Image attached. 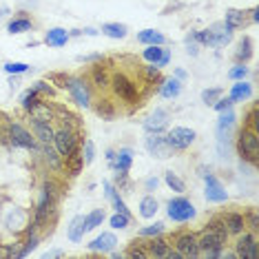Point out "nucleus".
Returning a JSON list of instances; mask_svg holds the SVG:
<instances>
[{
  "mask_svg": "<svg viewBox=\"0 0 259 259\" xmlns=\"http://www.w3.org/2000/svg\"><path fill=\"white\" fill-rule=\"evenodd\" d=\"M226 237H228V232H226L224 224H222V217H220V220H213L208 224V228H206L198 237L200 255H204V257H220L222 248H224V244H226Z\"/></svg>",
  "mask_w": 259,
  "mask_h": 259,
  "instance_id": "obj_1",
  "label": "nucleus"
},
{
  "mask_svg": "<svg viewBox=\"0 0 259 259\" xmlns=\"http://www.w3.org/2000/svg\"><path fill=\"white\" fill-rule=\"evenodd\" d=\"M195 40L204 46H215V49H220V46H226L232 40V29L226 27L224 22H215L204 31H195Z\"/></svg>",
  "mask_w": 259,
  "mask_h": 259,
  "instance_id": "obj_2",
  "label": "nucleus"
},
{
  "mask_svg": "<svg viewBox=\"0 0 259 259\" xmlns=\"http://www.w3.org/2000/svg\"><path fill=\"white\" fill-rule=\"evenodd\" d=\"M237 153L244 162L255 164L259 160V133L250 126H244L237 138Z\"/></svg>",
  "mask_w": 259,
  "mask_h": 259,
  "instance_id": "obj_3",
  "label": "nucleus"
},
{
  "mask_svg": "<svg viewBox=\"0 0 259 259\" xmlns=\"http://www.w3.org/2000/svg\"><path fill=\"white\" fill-rule=\"evenodd\" d=\"M195 206L190 204L186 198H175V200H170L168 202V206H166V215H168V220H173V222H178V224H184V222H190L195 217Z\"/></svg>",
  "mask_w": 259,
  "mask_h": 259,
  "instance_id": "obj_4",
  "label": "nucleus"
},
{
  "mask_svg": "<svg viewBox=\"0 0 259 259\" xmlns=\"http://www.w3.org/2000/svg\"><path fill=\"white\" fill-rule=\"evenodd\" d=\"M56 146V151L60 153V158H69L71 153L78 148V140H76V133L71 131V128L62 126L58 131H54V142H51Z\"/></svg>",
  "mask_w": 259,
  "mask_h": 259,
  "instance_id": "obj_5",
  "label": "nucleus"
},
{
  "mask_svg": "<svg viewBox=\"0 0 259 259\" xmlns=\"http://www.w3.org/2000/svg\"><path fill=\"white\" fill-rule=\"evenodd\" d=\"M164 138H166V142L170 144L173 151H184V148H188L190 144L195 142L198 136H195V131L188 126H173Z\"/></svg>",
  "mask_w": 259,
  "mask_h": 259,
  "instance_id": "obj_6",
  "label": "nucleus"
},
{
  "mask_svg": "<svg viewBox=\"0 0 259 259\" xmlns=\"http://www.w3.org/2000/svg\"><path fill=\"white\" fill-rule=\"evenodd\" d=\"M64 89L69 91L71 100L76 102L78 106H91V93H89V86L82 78H66V84Z\"/></svg>",
  "mask_w": 259,
  "mask_h": 259,
  "instance_id": "obj_7",
  "label": "nucleus"
},
{
  "mask_svg": "<svg viewBox=\"0 0 259 259\" xmlns=\"http://www.w3.org/2000/svg\"><path fill=\"white\" fill-rule=\"evenodd\" d=\"M144 146H146L148 153L155 155V158H160V160H166V158L173 155V148H170V144L166 142V138H164L162 133H146Z\"/></svg>",
  "mask_w": 259,
  "mask_h": 259,
  "instance_id": "obj_8",
  "label": "nucleus"
},
{
  "mask_svg": "<svg viewBox=\"0 0 259 259\" xmlns=\"http://www.w3.org/2000/svg\"><path fill=\"white\" fill-rule=\"evenodd\" d=\"M111 86H113V91H116V96L120 98V100L128 102V104H133V102H138V89H136V84H133V82L128 80V78L124 76V74L113 76Z\"/></svg>",
  "mask_w": 259,
  "mask_h": 259,
  "instance_id": "obj_9",
  "label": "nucleus"
},
{
  "mask_svg": "<svg viewBox=\"0 0 259 259\" xmlns=\"http://www.w3.org/2000/svg\"><path fill=\"white\" fill-rule=\"evenodd\" d=\"M235 255H237V259H257L259 257V244H257L255 232H244V235L240 237Z\"/></svg>",
  "mask_w": 259,
  "mask_h": 259,
  "instance_id": "obj_10",
  "label": "nucleus"
},
{
  "mask_svg": "<svg viewBox=\"0 0 259 259\" xmlns=\"http://www.w3.org/2000/svg\"><path fill=\"white\" fill-rule=\"evenodd\" d=\"M173 246L182 257H198L200 255L198 235H193V232H182V235H178Z\"/></svg>",
  "mask_w": 259,
  "mask_h": 259,
  "instance_id": "obj_11",
  "label": "nucleus"
},
{
  "mask_svg": "<svg viewBox=\"0 0 259 259\" xmlns=\"http://www.w3.org/2000/svg\"><path fill=\"white\" fill-rule=\"evenodd\" d=\"M204 182H206V200L208 202H213V204H222V202L228 200V193H226V188L222 186V182L215 178V175L206 173Z\"/></svg>",
  "mask_w": 259,
  "mask_h": 259,
  "instance_id": "obj_12",
  "label": "nucleus"
},
{
  "mask_svg": "<svg viewBox=\"0 0 259 259\" xmlns=\"http://www.w3.org/2000/svg\"><path fill=\"white\" fill-rule=\"evenodd\" d=\"M9 140H12L14 146H22V148H36V140L31 138V133L22 124L12 122L9 124Z\"/></svg>",
  "mask_w": 259,
  "mask_h": 259,
  "instance_id": "obj_13",
  "label": "nucleus"
},
{
  "mask_svg": "<svg viewBox=\"0 0 259 259\" xmlns=\"http://www.w3.org/2000/svg\"><path fill=\"white\" fill-rule=\"evenodd\" d=\"M166 126H168V111H164V108H155L144 120V131L146 133H162Z\"/></svg>",
  "mask_w": 259,
  "mask_h": 259,
  "instance_id": "obj_14",
  "label": "nucleus"
},
{
  "mask_svg": "<svg viewBox=\"0 0 259 259\" xmlns=\"http://www.w3.org/2000/svg\"><path fill=\"white\" fill-rule=\"evenodd\" d=\"M116 246H118V237L113 232H102V235H98L89 244V250L91 252H111Z\"/></svg>",
  "mask_w": 259,
  "mask_h": 259,
  "instance_id": "obj_15",
  "label": "nucleus"
},
{
  "mask_svg": "<svg viewBox=\"0 0 259 259\" xmlns=\"http://www.w3.org/2000/svg\"><path fill=\"white\" fill-rule=\"evenodd\" d=\"M237 122V116L232 108L220 111V120H217V138H230V131Z\"/></svg>",
  "mask_w": 259,
  "mask_h": 259,
  "instance_id": "obj_16",
  "label": "nucleus"
},
{
  "mask_svg": "<svg viewBox=\"0 0 259 259\" xmlns=\"http://www.w3.org/2000/svg\"><path fill=\"white\" fill-rule=\"evenodd\" d=\"M222 224H224V228L228 235H240V232H244V215L240 213H226L224 217H222Z\"/></svg>",
  "mask_w": 259,
  "mask_h": 259,
  "instance_id": "obj_17",
  "label": "nucleus"
},
{
  "mask_svg": "<svg viewBox=\"0 0 259 259\" xmlns=\"http://www.w3.org/2000/svg\"><path fill=\"white\" fill-rule=\"evenodd\" d=\"M31 126H34L36 138H38L42 144H51V142H54V128H51V122L34 120V118H31Z\"/></svg>",
  "mask_w": 259,
  "mask_h": 259,
  "instance_id": "obj_18",
  "label": "nucleus"
},
{
  "mask_svg": "<svg viewBox=\"0 0 259 259\" xmlns=\"http://www.w3.org/2000/svg\"><path fill=\"white\" fill-rule=\"evenodd\" d=\"M250 96H252V86L248 84L246 80H235V84L230 86V96L228 98L232 102H244Z\"/></svg>",
  "mask_w": 259,
  "mask_h": 259,
  "instance_id": "obj_19",
  "label": "nucleus"
},
{
  "mask_svg": "<svg viewBox=\"0 0 259 259\" xmlns=\"http://www.w3.org/2000/svg\"><path fill=\"white\" fill-rule=\"evenodd\" d=\"M180 93H182V80H178V78H168V80H164V84L160 86V96H162L164 100H175Z\"/></svg>",
  "mask_w": 259,
  "mask_h": 259,
  "instance_id": "obj_20",
  "label": "nucleus"
},
{
  "mask_svg": "<svg viewBox=\"0 0 259 259\" xmlns=\"http://www.w3.org/2000/svg\"><path fill=\"white\" fill-rule=\"evenodd\" d=\"M29 116L34 118V120H44V122H51L56 118V111L54 108H51L49 104H46V102H36L34 106L29 108Z\"/></svg>",
  "mask_w": 259,
  "mask_h": 259,
  "instance_id": "obj_21",
  "label": "nucleus"
},
{
  "mask_svg": "<svg viewBox=\"0 0 259 259\" xmlns=\"http://www.w3.org/2000/svg\"><path fill=\"white\" fill-rule=\"evenodd\" d=\"M66 40H69V34H66V29L62 27H56V29H49L44 36V42L49 46H54V49H58V46H64Z\"/></svg>",
  "mask_w": 259,
  "mask_h": 259,
  "instance_id": "obj_22",
  "label": "nucleus"
},
{
  "mask_svg": "<svg viewBox=\"0 0 259 259\" xmlns=\"http://www.w3.org/2000/svg\"><path fill=\"white\" fill-rule=\"evenodd\" d=\"M7 226L12 230H16V232L24 230L27 228V213H24L22 208H14L12 213L7 215Z\"/></svg>",
  "mask_w": 259,
  "mask_h": 259,
  "instance_id": "obj_23",
  "label": "nucleus"
},
{
  "mask_svg": "<svg viewBox=\"0 0 259 259\" xmlns=\"http://www.w3.org/2000/svg\"><path fill=\"white\" fill-rule=\"evenodd\" d=\"M146 250H148V257H168L170 244H168V242H164L162 237L158 235L153 242H148V244H146Z\"/></svg>",
  "mask_w": 259,
  "mask_h": 259,
  "instance_id": "obj_24",
  "label": "nucleus"
},
{
  "mask_svg": "<svg viewBox=\"0 0 259 259\" xmlns=\"http://www.w3.org/2000/svg\"><path fill=\"white\" fill-rule=\"evenodd\" d=\"M131 164H133V151H131V148H120V153H116V164H113V170L128 173Z\"/></svg>",
  "mask_w": 259,
  "mask_h": 259,
  "instance_id": "obj_25",
  "label": "nucleus"
},
{
  "mask_svg": "<svg viewBox=\"0 0 259 259\" xmlns=\"http://www.w3.org/2000/svg\"><path fill=\"white\" fill-rule=\"evenodd\" d=\"M84 217L82 215H78L71 220V224H69V230H66V237H69L71 242H82V237H84Z\"/></svg>",
  "mask_w": 259,
  "mask_h": 259,
  "instance_id": "obj_26",
  "label": "nucleus"
},
{
  "mask_svg": "<svg viewBox=\"0 0 259 259\" xmlns=\"http://www.w3.org/2000/svg\"><path fill=\"white\" fill-rule=\"evenodd\" d=\"M158 210H160V204H158V200H155L153 195H146V198L140 200V215H142L144 220H151V217H155Z\"/></svg>",
  "mask_w": 259,
  "mask_h": 259,
  "instance_id": "obj_27",
  "label": "nucleus"
},
{
  "mask_svg": "<svg viewBox=\"0 0 259 259\" xmlns=\"http://www.w3.org/2000/svg\"><path fill=\"white\" fill-rule=\"evenodd\" d=\"M224 24L230 27L232 31L242 29L246 24V14L240 12V9H228V12H226V18H224Z\"/></svg>",
  "mask_w": 259,
  "mask_h": 259,
  "instance_id": "obj_28",
  "label": "nucleus"
},
{
  "mask_svg": "<svg viewBox=\"0 0 259 259\" xmlns=\"http://www.w3.org/2000/svg\"><path fill=\"white\" fill-rule=\"evenodd\" d=\"M138 42H142V44H164L166 38H164V34H160V31H155V29H144V31L138 34Z\"/></svg>",
  "mask_w": 259,
  "mask_h": 259,
  "instance_id": "obj_29",
  "label": "nucleus"
},
{
  "mask_svg": "<svg viewBox=\"0 0 259 259\" xmlns=\"http://www.w3.org/2000/svg\"><path fill=\"white\" fill-rule=\"evenodd\" d=\"M42 158H44V162L49 164V168L60 170L62 162H60V153L56 151V146H51V144H42Z\"/></svg>",
  "mask_w": 259,
  "mask_h": 259,
  "instance_id": "obj_30",
  "label": "nucleus"
},
{
  "mask_svg": "<svg viewBox=\"0 0 259 259\" xmlns=\"http://www.w3.org/2000/svg\"><path fill=\"white\" fill-rule=\"evenodd\" d=\"M126 24H120V22H104L102 24V34L108 36V38H113V40H120L126 36Z\"/></svg>",
  "mask_w": 259,
  "mask_h": 259,
  "instance_id": "obj_31",
  "label": "nucleus"
},
{
  "mask_svg": "<svg viewBox=\"0 0 259 259\" xmlns=\"http://www.w3.org/2000/svg\"><path fill=\"white\" fill-rule=\"evenodd\" d=\"M82 166H84V160H82V153L76 148V151L66 158V170H69V175H80Z\"/></svg>",
  "mask_w": 259,
  "mask_h": 259,
  "instance_id": "obj_32",
  "label": "nucleus"
},
{
  "mask_svg": "<svg viewBox=\"0 0 259 259\" xmlns=\"http://www.w3.org/2000/svg\"><path fill=\"white\" fill-rule=\"evenodd\" d=\"M104 208H96L93 213H89L84 217V230L89 232V230H96L98 226H102V222H104Z\"/></svg>",
  "mask_w": 259,
  "mask_h": 259,
  "instance_id": "obj_33",
  "label": "nucleus"
},
{
  "mask_svg": "<svg viewBox=\"0 0 259 259\" xmlns=\"http://www.w3.org/2000/svg\"><path fill=\"white\" fill-rule=\"evenodd\" d=\"M34 24H31L29 18H24V16H20V18H14L12 22L7 24V31L9 34H22V31H29Z\"/></svg>",
  "mask_w": 259,
  "mask_h": 259,
  "instance_id": "obj_34",
  "label": "nucleus"
},
{
  "mask_svg": "<svg viewBox=\"0 0 259 259\" xmlns=\"http://www.w3.org/2000/svg\"><path fill=\"white\" fill-rule=\"evenodd\" d=\"M162 54H164L162 44H146V49H144L142 58L146 60V62H151V64H155V62L162 58Z\"/></svg>",
  "mask_w": 259,
  "mask_h": 259,
  "instance_id": "obj_35",
  "label": "nucleus"
},
{
  "mask_svg": "<svg viewBox=\"0 0 259 259\" xmlns=\"http://www.w3.org/2000/svg\"><path fill=\"white\" fill-rule=\"evenodd\" d=\"M250 56H252V42H250V38H242L240 49H237L235 58L240 60V62H246L248 58H250Z\"/></svg>",
  "mask_w": 259,
  "mask_h": 259,
  "instance_id": "obj_36",
  "label": "nucleus"
},
{
  "mask_svg": "<svg viewBox=\"0 0 259 259\" xmlns=\"http://www.w3.org/2000/svg\"><path fill=\"white\" fill-rule=\"evenodd\" d=\"M222 96H224V89H222V86H215V89H206V91H202V102H204V104H210V106H213Z\"/></svg>",
  "mask_w": 259,
  "mask_h": 259,
  "instance_id": "obj_37",
  "label": "nucleus"
},
{
  "mask_svg": "<svg viewBox=\"0 0 259 259\" xmlns=\"http://www.w3.org/2000/svg\"><path fill=\"white\" fill-rule=\"evenodd\" d=\"M164 232V224L162 222H155L151 226H144V228L138 230V237H158Z\"/></svg>",
  "mask_w": 259,
  "mask_h": 259,
  "instance_id": "obj_38",
  "label": "nucleus"
},
{
  "mask_svg": "<svg viewBox=\"0 0 259 259\" xmlns=\"http://www.w3.org/2000/svg\"><path fill=\"white\" fill-rule=\"evenodd\" d=\"M164 180H166V184H168L170 188L175 190V193H184V188H186V186H184L182 180H180L178 175L173 173V170H166V175H164Z\"/></svg>",
  "mask_w": 259,
  "mask_h": 259,
  "instance_id": "obj_39",
  "label": "nucleus"
},
{
  "mask_svg": "<svg viewBox=\"0 0 259 259\" xmlns=\"http://www.w3.org/2000/svg\"><path fill=\"white\" fill-rule=\"evenodd\" d=\"M128 222H131V215H124V213H118V210H116V215L108 220V224H111V228L122 230V228H126V226H128Z\"/></svg>",
  "mask_w": 259,
  "mask_h": 259,
  "instance_id": "obj_40",
  "label": "nucleus"
},
{
  "mask_svg": "<svg viewBox=\"0 0 259 259\" xmlns=\"http://www.w3.org/2000/svg\"><path fill=\"white\" fill-rule=\"evenodd\" d=\"M4 71L12 76H20V74H27L29 64L27 62H7V64H4Z\"/></svg>",
  "mask_w": 259,
  "mask_h": 259,
  "instance_id": "obj_41",
  "label": "nucleus"
},
{
  "mask_svg": "<svg viewBox=\"0 0 259 259\" xmlns=\"http://www.w3.org/2000/svg\"><path fill=\"white\" fill-rule=\"evenodd\" d=\"M38 102V93H36L34 89H29V91H24L22 93V98H20V104H22V108L24 111H29L31 106Z\"/></svg>",
  "mask_w": 259,
  "mask_h": 259,
  "instance_id": "obj_42",
  "label": "nucleus"
},
{
  "mask_svg": "<svg viewBox=\"0 0 259 259\" xmlns=\"http://www.w3.org/2000/svg\"><path fill=\"white\" fill-rule=\"evenodd\" d=\"M126 257H133V259H146L148 257V250H146V244H133L131 250L126 252Z\"/></svg>",
  "mask_w": 259,
  "mask_h": 259,
  "instance_id": "obj_43",
  "label": "nucleus"
},
{
  "mask_svg": "<svg viewBox=\"0 0 259 259\" xmlns=\"http://www.w3.org/2000/svg\"><path fill=\"white\" fill-rule=\"evenodd\" d=\"M82 160H84L86 166H89L93 160H96V144H93L91 140H86V142H84V148H82Z\"/></svg>",
  "mask_w": 259,
  "mask_h": 259,
  "instance_id": "obj_44",
  "label": "nucleus"
},
{
  "mask_svg": "<svg viewBox=\"0 0 259 259\" xmlns=\"http://www.w3.org/2000/svg\"><path fill=\"white\" fill-rule=\"evenodd\" d=\"M246 74H248V66L244 64V62H240V64L232 66V69L228 71V78L230 80H244Z\"/></svg>",
  "mask_w": 259,
  "mask_h": 259,
  "instance_id": "obj_45",
  "label": "nucleus"
},
{
  "mask_svg": "<svg viewBox=\"0 0 259 259\" xmlns=\"http://www.w3.org/2000/svg\"><path fill=\"white\" fill-rule=\"evenodd\" d=\"M36 246H38V235H31L29 240L24 242V248H22V250H18V252H16V257H27L29 252L36 248Z\"/></svg>",
  "mask_w": 259,
  "mask_h": 259,
  "instance_id": "obj_46",
  "label": "nucleus"
},
{
  "mask_svg": "<svg viewBox=\"0 0 259 259\" xmlns=\"http://www.w3.org/2000/svg\"><path fill=\"white\" fill-rule=\"evenodd\" d=\"M186 51H188V56H198L200 54V42L195 40V34L186 36Z\"/></svg>",
  "mask_w": 259,
  "mask_h": 259,
  "instance_id": "obj_47",
  "label": "nucleus"
},
{
  "mask_svg": "<svg viewBox=\"0 0 259 259\" xmlns=\"http://www.w3.org/2000/svg\"><path fill=\"white\" fill-rule=\"evenodd\" d=\"M93 82H96L98 86H106L108 84V80H106V74L104 71H102V66H96V69H93Z\"/></svg>",
  "mask_w": 259,
  "mask_h": 259,
  "instance_id": "obj_48",
  "label": "nucleus"
},
{
  "mask_svg": "<svg viewBox=\"0 0 259 259\" xmlns=\"http://www.w3.org/2000/svg\"><path fill=\"white\" fill-rule=\"evenodd\" d=\"M96 111L100 113V116H104L106 120H111V118H113V106L108 104V100H104V102H102V104H98Z\"/></svg>",
  "mask_w": 259,
  "mask_h": 259,
  "instance_id": "obj_49",
  "label": "nucleus"
},
{
  "mask_svg": "<svg viewBox=\"0 0 259 259\" xmlns=\"http://www.w3.org/2000/svg\"><path fill=\"white\" fill-rule=\"evenodd\" d=\"M246 226H250V230H257L259 228V220H257V210H248V215L244 217Z\"/></svg>",
  "mask_w": 259,
  "mask_h": 259,
  "instance_id": "obj_50",
  "label": "nucleus"
},
{
  "mask_svg": "<svg viewBox=\"0 0 259 259\" xmlns=\"http://www.w3.org/2000/svg\"><path fill=\"white\" fill-rule=\"evenodd\" d=\"M232 104H235V102H232L230 98H220V100H217L215 104H213V108H215L217 113H220V111H226V108H230Z\"/></svg>",
  "mask_w": 259,
  "mask_h": 259,
  "instance_id": "obj_51",
  "label": "nucleus"
},
{
  "mask_svg": "<svg viewBox=\"0 0 259 259\" xmlns=\"http://www.w3.org/2000/svg\"><path fill=\"white\" fill-rule=\"evenodd\" d=\"M36 93H44V96H54V86H49L46 82H36L34 86H31Z\"/></svg>",
  "mask_w": 259,
  "mask_h": 259,
  "instance_id": "obj_52",
  "label": "nucleus"
},
{
  "mask_svg": "<svg viewBox=\"0 0 259 259\" xmlns=\"http://www.w3.org/2000/svg\"><path fill=\"white\" fill-rule=\"evenodd\" d=\"M168 62H170V51H168V49H164L162 58L155 62V66H158V69H162V66H166V64H168Z\"/></svg>",
  "mask_w": 259,
  "mask_h": 259,
  "instance_id": "obj_53",
  "label": "nucleus"
},
{
  "mask_svg": "<svg viewBox=\"0 0 259 259\" xmlns=\"http://www.w3.org/2000/svg\"><path fill=\"white\" fill-rule=\"evenodd\" d=\"M158 186H160V180H158V178H148L146 182H144V188H146L148 193H151V190H155Z\"/></svg>",
  "mask_w": 259,
  "mask_h": 259,
  "instance_id": "obj_54",
  "label": "nucleus"
},
{
  "mask_svg": "<svg viewBox=\"0 0 259 259\" xmlns=\"http://www.w3.org/2000/svg\"><path fill=\"white\" fill-rule=\"evenodd\" d=\"M160 76V69H158V66H146V78H148V80H155V78H158Z\"/></svg>",
  "mask_w": 259,
  "mask_h": 259,
  "instance_id": "obj_55",
  "label": "nucleus"
},
{
  "mask_svg": "<svg viewBox=\"0 0 259 259\" xmlns=\"http://www.w3.org/2000/svg\"><path fill=\"white\" fill-rule=\"evenodd\" d=\"M44 257L46 259H49V257H64V250H46Z\"/></svg>",
  "mask_w": 259,
  "mask_h": 259,
  "instance_id": "obj_56",
  "label": "nucleus"
},
{
  "mask_svg": "<svg viewBox=\"0 0 259 259\" xmlns=\"http://www.w3.org/2000/svg\"><path fill=\"white\" fill-rule=\"evenodd\" d=\"M106 162L113 168V164H116V151H106Z\"/></svg>",
  "mask_w": 259,
  "mask_h": 259,
  "instance_id": "obj_57",
  "label": "nucleus"
},
{
  "mask_svg": "<svg viewBox=\"0 0 259 259\" xmlns=\"http://www.w3.org/2000/svg\"><path fill=\"white\" fill-rule=\"evenodd\" d=\"M175 78H178V80H184V78H186V71H184V69H175Z\"/></svg>",
  "mask_w": 259,
  "mask_h": 259,
  "instance_id": "obj_58",
  "label": "nucleus"
},
{
  "mask_svg": "<svg viewBox=\"0 0 259 259\" xmlns=\"http://www.w3.org/2000/svg\"><path fill=\"white\" fill-rule=\"evenodd\" d=\"M82 34H86V36H98V34H100V31H96V29L86 27V29H82Z\"/></svg>",
  "mask_w": 259,
  "mask_h": 259,
  "instance_id": "obj_59",
  "label": "nucleus"
},
{
  "mask_svg": "<svg viewBox=\"0 0 259 259\" xmlns=\"http://www.w3.org/2000/svg\"><path fill=\"white\" fill-rule=\"evenodd\" d=\"M250 18H252V20H255V22H257V20H259V14H257V9H250Z\"/></svg>",
  "mask_w": 259,
  "mask_h": 259,
  "instance_id": "obj_60",
  "label": "nucleus"
},
{
  "mask_svg": "<svg viewBox=\"0 0 259 259\" xmlns=\"http://www.w3.org/2000/svg\"><path fill=\"white\" fill-rule=\"evenodd\" d=\"M9 84H12V89H16V86L20 84V82H18V78H12V80H9Z\"/></svg>",
  "mask_w": 259,
  "mask_h": 259,
  "instance_id": "obj_61",
  "label": "nucleus"
},
{
  "mask_svg": "<svg viewBox=\"0 0 259 259\" xmlns=\"http://www.w3.org/2000/svg\"><path fill=\"white\" fill-rule=\"evenodd\" d=\"M206 173H208V168H206V166H200V175H202V178H204Z\"/></svg>",
  "mask_w": 259,
  "mask_h": 259,
  "instance_id": "obj_62",
  "label": "nucleus"
},
{
  "mask_svg": "<svg viewBox=\"0 0 259 259\" xmlns=\"http://www.w3.org/2000/svg\"><path fill=\"white\" fill-rule=\"evenodd\" d=\"M4 14H7V9H0V18H2V16H4Z\"/></svg>",
  "mask_w": 259,
  "mask_h": 259,
  "instance_id": "obj_63",
  "label": "nucleus"
},
{
  "mask_svg": "<svg viewBox=\"0 0 259 259\" xmlns=\"http://www.w3.org/2000/svg\"><path fill=\"white\" fill-rule=\"evenodd\" d=\"M0 126H2V122H0Z\"/></svg>",
  "mask_w": 259,
  "mask_h": 259,
  "instance_id": "obj_64",
  "label": "nucleus"
}]
</instances>
